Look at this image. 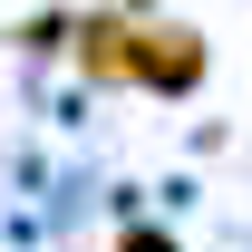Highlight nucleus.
<instances>
[{"label": "nucleus", "instance_id": "f03ea898", "mask_svg": "<svg viewBox=\"0 0 252 252\" xmlns=\"http://www.w3.org/2000/svg\"><path fill=\"white\" fill-rule=\"evenodd\" d=\"M117 252H175V243H165V233H126Z\"/></svg>", "mask_w": 252, "mask_h": 252}, {"label": "nucleus", "instance_id": "f257e3e1", "mask_svg": "<svg viewBox=\"0 0 252 252\" xmlns=\"http://www.w3.org/2000/svg\"><path fill=\"white\" fill-rule=\"evenodd\" d=\"M146 59H156V20H136V10L78 20V68L97 88H146Z\"/></svg>", "mask_w": 252, "mask_h": 252}]
</instances>
